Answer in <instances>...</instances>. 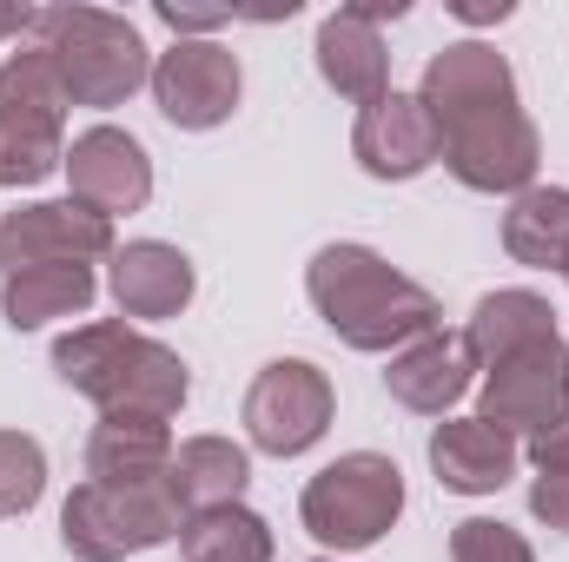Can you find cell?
I'll list each match as a JSON object with an SVG mask.
<instances>
[{
    "label": "cell",
    "instance_id": "1",
    "mask_svg": "<svg viewBox=\"0 0 569 562\" xmlns=\"http://www.w3.org/2000/svg\"><path fill=\"white\" fill-rule=\"evenodd\" d=\"M418 100H425L430 127H437V159L457 172V185H470V192H530L543 145H537L523 100H517V73L497 47L457 40V47L430 53Z\"/></svg>",
    "mask_w": 569,
    "mask_h": 562
},
{
    "label": "cell",
    "instance_id": "2",
    "mask_svg": "<svg viewBox=\"0 0 569 562\" xmlns=\"http://www.w3.org/2000/svg\"><path fill=\"white\" fill-rule=\"evenodd\" d=\"M311 311L331 324V338H345L351 351H405L437 331V298L418 279H405L391 259H378L371 245H325L305 272Z\"/></svg>",
    "mask_w": 569,
    "mask_h": 562
},
{
    "label": "cell",
    "instance_id": "3",
    "mask_svg": "<svg viewBox=\"0 0 569 562\" xmlns=\"http://www.w3.org/2000/svg\"><path fill=\"white\" fill-rule=\"evenodd\" d=\"M53 371L100 404V418H172L192 391L179 351H166L159 338H146L133 324H80L53 344Z\"/></svg>",
    "mask_w": 569,
    "mask_h": 562
},
{
    "label": "cell",
    "instance_id": "4",
    "mask_svg": "<svg viewBox=\"0 0 569 562\" xmlns=\"http://www.w3.org/2000/svg\"><path fill=\"white\" fill-rule=\"evenodd\" d=\"M33 40L47 47L73 107H127L152 80L140 27L107 7H33Z\"/></svg>",
    "mask_w": 569,
    "mask_h": 562
},
{
    "label": "cell",
    "instance_id": "5",
    "mask_svg": "<svg viewBox=\"0 0 569 562\" xmlns=\"http://www.w3.org/2000/svg\"><path fill=\"white\" fill-rule=\"evenodd\" d=\"M298 516L325 550H371L405 516V470L378 450H351L305 483Z\"/></svg>",
    "mask_w": 569,
    "mask_h": 562
},
{
    "label": "cell",
    "instance_id": "6",
    "mask_svg": "<svg viewBox=\"0 0 569 562\" xmlns=\"http://www.w3.org/2000/svg\"><path fill=\"white\" fill-rule=\"evenodd\" d=\"M186 523V510L172 503L166 476L159 483H80L60 510V543L80 562H127L140 550L172 543Z\"/></svg>",
    "mask_w": 569,
    "mask_h": 562
},
{
    "label": "cell",
    "instance_id": "7",
    "mask_svg": "<svg viewBox=\"0 0 569 562\" xmlns=\"http://www.w3.org/2000/svg\"><path fill=\"white\" fill-rule=\"evenodd\" d=\"M338 418V391H331V378L318 371V364H305V358H279V364H266L259 378H252V391H246V436H252V450H266V456H305L325 430Z\"/></svg>",
    "mask_w": 569,
    "mask_h": 562
},
{
    "label": "cell",
    "instance_id": "8",
    "mask_svg": "<svg viewBox=\"0 0 569 562\" xmlns=\"http://www.w3.org/2000/svg\"><path fill=\"white\" fill-rule=\"evenodd\" d=\"M152 100L159 113L179 127V133H212L239 113V93H246V73H239V53L219 47V40H179L152 60Z\"/></svg>",
    "mask_w": 569,
    "mask_h": 562
},
{
    "label": "cell",
    "instance_id": "9",
    "mask_svg": "<svg viewBox=\"0 0 569 562\" xmlns=\"http://www.w3.org/2000/svg\"><path fill=\"white\" fill-rule=\"evenodd\" d=\"M120 252L113 245V219L87 212L80 199H47V205H20L0 219V272H33V265H93Z\"/></svg>",
    "mask_w": 569,
    "mask_h": 562
},
{
    "label": "cell",
    "instance_id": "10",
    "mask_svg": "<svg viewBox=\"0 0 569 562\" xmlns=\"http://www.w3.org/2000/svg\"><path fill=\"white\" fill-rule=\"evenodd\" d=\"M563 411H569V344L563 338L523 344V351H510L503 364H490L477 418L497 423L503 436H517V430L537 436L543 423H557Z\"/></svg>",
    "mask_w": 569,
    "mask_h": 562
},
{
    "label": "cell",
    "instance_id": "11",
    "mask_svg": "<svg viewBox=\"0 0 569 562\" xmlns=\"http://www.w3.org/2000/svg\"><path fill=\"white\" fill-rule=\"evenodd\" d=\"M67 179H73V199L100 219H120V212H140L152 199V159L133 133L120 127H93L67 145Z\"/></svg>",
    "mask_w": 569,
    "mask_h": 562
},
{
    "label": "cell",
    "instance_id": "12",
    "mask_svg": "<svg viewBox=\"0 0 569 562\" xmlns=\"http://www.w3.org/2000/svg\"><path fill=\"white\" fill-rule=\"evenodd\" d=\"M351 152L371 179H418L437 159V127H430L425 100L418 93H385V100L358 107Z\"/></svg>",
    "mask_w": 569,
    "mask_h": 562
},
{
    "label": "cell",
    "instance_id": "13",
    "mask_svg": "<svg viewBox=\"0 0 569 562\" xmlns=\"http://www.w3.org/2000/svg\"><path fill=\"white\" fill-rule=\"evenodd\" d=\"M517 436H503L497 423L483 418H443L430 430V470H437V483L443 490H457V496H490V490H503L510 476H517Z\"/></svg>",
    "mask_w": 569,
    "mask_h": 562
},
{
    "label": "cell",
    "instance_id": "14",
    "mask_svg": "<svg viewBox=\"0 0 569 562\" xmlns=\"http://www.w3.org/2000/svg\"><path fill=\"white\" fill-rule=\"evenodd\" d=\"M470 378H477V358H470V344L450 338V331H430L418 344H405V351L391 358V371H385L391 398H398L405 411H418V418H443L450 404H463Z\"/></svg>",
    "mask_w": 569,
    "mask_h": 562
},
{
    "label": "cell",
    "instance_id": "15",
    "mask_svg": "<svg viewBox=\"0 0 569 562\" xmlns=\"http://www.w3.org/2000/svg\"><path fill=\"white\" fill-rule=\"evenodd\" d=\"M113 298H120V311L127 318H179L186 304H192V259L179 252V245H159V239H133V245H120L113 252Z\"/></svg>",
    "mask_w": 569,
    "mask_h": 562
},
{
    "label": "cell",
    "instance_id": "16",
    "mask_svg": "<svg viewBox=\"0 0 569 562\" xmlns=\"http://www.w3.org/2000/svg\"><path fill=\"white\" fill-rule=\"evenodd\" d=\"M318 73H325L331 93H345V100H358V107H371V100L391 93V53H385L378 27L358 20L351 7H338V13L318 27Z\"/></svg>",
    "mask_w": 569,
    "mask_h": 562
},
{
    "label": "cell",
    "instance_id": "17",
    "mask_svg": "<svg viewBox=\"0 0 569 562\" xmlns=\"http://www.w3.org/2000/svg\"><path fill=\"white\" fill-rule=\"evenodd\" d=\"M246 483H252V463H246V450L232 436H186L172 450V470H166V490H172V503L186 516L239 503Z\"/></svg>",
    "mask_w": 569,
    "mask_h": 562
},
{
    "label": "cell",
    "instance_id": "18",
    "mask_svg": "<svg viewBox=\"0 0 569 562\" xmlns=\"http://www.w3.org/2000/svg\"><path fill=\"white\" fill-rule=\"evenodd\" d=\"M172 470V430L159 418H100L87 436V483H159Z\"/></svg>",
    "mask_w": 569,
    "mask_h": 562
},
{
    "label": "cell",
    "instance_id": "19",
    "mask_svg": "<svg viewBox=\"0 0 569 562\" xmlns=\"http://www.w3.org/2000/svg\"><path fill=\"white\" fill-rule=\"evenodd\" d=\"M67 87L47 60V47H27L0 67V133H33V140H60L67 127Z\"/></svg>",
    "mask_w": 569,
    "mask_h": 562
},
{
    "label": "cell",
    "instance_id": "20",
    "mask_svg": "<svg viewBox=\"0 0 569 562\" xmlns=\"http://www.w3.org/2000/svg\"><path fill=\"white\" fill-rule=\"evenodd\" d=\"M543 338H557V311H550V298H537V291H490L477 311H470V324H463V344H470V358L490 371V364H503L510 351H523V344H543Z\"/></svg>",
    "mask_w": 569,
    "mask_h": 562
},
{
    "label": "cell",
    "instance_id": "21",
    "mask_svg": "<svg viewBox=\"0 0 569 562\" xmlns=\"http://www.w3.org/2000/svg\"><path fill=\"white\" fill-rule=\"evenodd\" d=\"M93 291H100L93 265H33V272L0 279V318L13 331H40L53 318H80L93 304Z\"/></svg>",
    "mask_w": 569,
    "mask_h": 562
},
{
    "label": "cell",
    "instance_id": "22",
    "mask_svg": "<svg viewBox=\"0 0 569 562\" xmlns=\"http://www.w3.org/2000/svg\"><path fill=\"white\" fill-rule=\"evenodd\" d=\"M503 252L530 272L569 265V185H530L503 212Z\"/></svg>",
    "mask_w": 569,
    "mask_h": 562
},
{
    "label": "cell",
    "instance_id": "23",
    "mask_svg": "<svg viewBox=\"0 0 569 562\" xmlns=\"http://www.w3.org/2000/svg\"><path fill=\"white\" fill-rule=\"evenodd\" d=\"M179 550H186V562H272V530L246 503H226V510L186 516Z\"/></svg>",
    "mask_w": 569,
    "mask_h": 562
},
{
    "label": "cell",
    "instance_id": "24",
    "mask_svg": "<svg viewBox=\"0 0 569 562\" xmlns=\"http://www.w3.org/2000/svg\"><path fill=\"white\" fill-rule=\"evenodd\" d=\"M47 496V450L27 430H0V516H27Z\"/></svg>",
    "mask_w": 569,
    "mask_h": 562
},
{
    "label": "cell",
    "instance_id": "25",
    "mask_svg": "<svg viewBox=\"0 0 569 562\" xmlns=\"http://www.w3.org/2000/svg\"><path fill=\"white\" fill-rule=\"evenodd\" d=\"M67 165V145L60 140H33V133H0V185H40Z\"/></svg>",
    "mask_w": 569,
    "mask_h": 562
},
{
    "label": "cell",
    "instance_id": "26",
    "mask_svg": "<svg viewBox=\"0 0 569 562\" xmlns=\"http://www.w3.org/2000/svg\"><path fill=\"white\" fill-rule=\"evenodd\" d=\"M450 562H537V556H530V543H523L510 523L470 516V523H457V536H450Z\"/></svg>",
    "mask_w": 569,
    "mask_h": 562
},
{
    "label": "cell",
    "instance_id": "27",
    "mask_svg": "<svg viewBox=\"0 0 569 562\" xmlns=\"http://www.w3.org/2000/svg\"><path fill=\"white\" fill-rule=\"evenodd\" d=\"M530 510H537V523H550L557 536H569V470H543L530 483Z\"/></svg>",
    "mask_w": 569,
    "mask_h": 562
},
{
    "label": "cell",
    "instance_id": "28",
    "mask_svg": "<svg viewBox=\"0 0 569 562\" xmlns=\"http://www.w3.org/2000/svg\"><path fill=\"white\" fill-rule=\"evenodd\" d=\"M523 450H530V463H537V470H569V411L557 423H543Z\"/></svg>",
    "mask_w": 569,
    "mask_h": 562
},
{
    "label": "cell",
    "instance_id": "29",
    "mask_svg": "<svg viewBox=\"0 0 569 562\" xmlns=\"http://www.w3.org/2000/svg\"><path fill=\"white\" fill-rule=\"evenodd\" d=\"M152 13H159L179 40H186V33H212V27H226V20H232V13H199V7H172V0H159Z\"/></svg>",
    "mask_w": 569,
    "mask_h": 562
},
{
    "label": "cell",
    "instance_id": "30",
    "mask_svg": "<svg viewBox=\"0 0 569 562\" xmlns=\"http://www.w3.org/2000/svg\"><path fill=\"white\" fill-rule=\"evenodd\" d=\"M463 27H497V20H510V0H457L450 7Z\"/></svg>",
    "mask_w": 569,
    "mask_h": 562
},
{
    "label": "cell",
    "instance_id": "31",
    "mask_svg": "<svg viewBox=\"0 0 569 562\" xmlns=\"http://www.w3.org/2000/svg\"><path fill=\"white\" fill-rule=\"evenodd\" d=\"M351 13L378 27V20H405V0H351Z\"/></svg>",
    "mask_w": 569,
    "mask_h": 562
},
{
    "label": "cell",
    "instance_id": "32",
    "mask_svg": "<svg viewBox=\"0 0 569 562\" xmlns=\"http://www.w3.org/2000/svg\"><path fill=\"white\" fill-rule=\"evenodd\" d=\"M7 33H33V7H0V40Z\"/></svg>",
    "mask_w": 569,
    "mask_h": 562
},
{
    "label": "cell",
    "instance_id": "33",
    "mask_svg": "<svg viewBox=\"0 0 569 562\" xmlns=\"http://www.w3.org/2000/svg\"><path fill=\"white\" fill-rule=\"evenodd\" d=\"M563 279H569V265H563Z\"/></svg>",
    "mask_w": 569,
    "mask_h": 562
}]
</instances>
